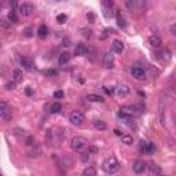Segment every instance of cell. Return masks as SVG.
<instances>
[{
	"instance_id": "1",
	"label": "cell",
	"mask_w": 176,
	"mask_h": 176,
	"mask_svg": "<svg viewBox=\"0 0 176 176\" xmlns=\"http://www.w3.org/2000/svg\"><path fill=\"white\" fill-rule=\"evenodd\" d=\"M70 144H72L73 151H76V153H84L88 147L87 139L83 138V136H75L72 139V143Z\"/></svg>"
},
{
	"instance_id": "2",
	"label": "cell",
	"mask_w": 176,
	"mask_h": 176,
	"mask_svg": "<svg viewBox=\"0 0 176 176\" xmlns=\"http://www.w3.org/2000/svg\"><path fill=\"white\" fill-rule=\"evenodd\" d=\"M118 168H120V164H118V161H117L116 157L112 156V157H109V158L105 160V162H103L105 172H107V174H116V172L118 171Z\"/></svg>"
},
{
	"instance_id": "3",
	"label": "cell",
	"mask_w": 176,
	"mask_h": 176,
	"mask_svg": "<svg viewBox=\"0 0 176 176\" xmlns=\"http://www.w3.org/2000/svg\"><path fill=\"white\" fill-rule=\"evenodd\" d=\"M61 142H62V138H61V134L57 131H50L47 132V144L50 147H58L61 144Z\"/></svg>"
},
{
	"instance_id": "4",
	"label": "cell",
	"mask_w": 176,
	"mask_h": 176,
	"mask_svg": "<svg viewBox=\"0 0 176 176\" xmlns=\"http://www.w3.org/2000/svg\"><path fill=\"white\" fill-rule=\"evenodd\" d=\"M70 122H72L73 125H83L85 121V117L84 114L81 112H79V110H75V112L70 113V117H69Z\"/></svg>"
},
{
	"instance_id": "5",
	"label": "cell",
	"mask_w": 176,
	"mask_h": 176,
	"mask_svg": "<svg viewBox=\"0 0 176 176\" xmlns=\"http://www.w3.org/2000/svg\"><path fill=\"white\" fill-rule=\"evenodd\" d=\"M0 117H2L4 121H8L13 117V113H11V109L8 107V105L6 102H0Z\"/></svg>"
},
{
	"instance_id": "6",
	"label": "cell",
	"mask_w": 176,
	"mask_h": 176,
	"mask_svg": "<svg viewBox=\"0 0 176 176\" xmlns=\"http://www.w3.org/2000/svg\"><path fill=\"white\" fill-rule=\"evenodd\" d=\"M33 11H35V7H33V4L29 2L22 3V4L19 6V13L22 17H29V15L33 14Z\"/></svg>"
},
{
	"instance_id": "7",
	"label": "cell",
	"mask_w": 176,
	"mask_h": 176,
	"mask_svg": "<svg viewBox=\"0 0 176 176\" xmlns=\"http://www.w3.org/2000/svg\"><path fill=\"white\" fill-rule=\"evenodd\" d=\"M139 149L143 154H151L156 151V144L151 143V142H144L142 140L140 144H139Z\"/></svg>"
},
{
	"instance_id": "8",
	"label": "cell",
	"mask_w": 176,
	"mask_h": 176,
	"mask_svg": "<svg viewBox=\"0 0 176 176\" xmlns=\"http://www.w3.org/2000/svg\"><path fill=\"white\" fill-rule=\"evenodd\" d=\"M26 154L30 158H37V157L41 156V149L35 143V144H32V146L26 147Z\"/></svg>"
},
{
	"instance_id": "9",
	"label": "cell",
	"mask_w": 176,
	"mask_h": 176,
	"mask_svg": "<svg viewBox=\"0 0 176 176\" xmlns=\"http://www.w3.org/2000/svg\"><path fill=\"white\" fill-rule=\"evenodd\" d=\"M131 73H132V77H135L136 80H144L146 79V72H144L143 67L140 66H134L131 69Z\"/></svg>"
},
{
	"instance_id": "10",
	"label": "cell",
	"mask_w": 176,
	"mask_h": 176,
	"mask_svg": "<svg viewBox=\"0 0 176 176\" xmlns=\"http://www.w3.org/2000/svg\"><path fill=\"white\" fill-rule=\"evenodd\" d=\"M103 66L106 69H113L114 66V55L112 52H106L103 55Z\"/></svg>"
},
{
	"instance_id": "11",
	"label": "cell",
	"mask_w": 176,
	"mask_h": 176,
	"mask_svg": "<svg viewBox=\"0 0 176 176\" xmlns=\"http://www.w3.org/2000/svg\"><path fill=\"white\" fill-rule=\"evenodd\" d=\"M156 59H158L160 62H162V63L168 62V61L171 59V52L168 50H161V51L156 52Z\"/></svg>"
},
{
	"instance_id": "12",
	"label": "cell",
	"mask_w": 176,
	"mask_h": 176,
	"mask_svg": "<svg viewBox=\"0 0 176 176\" xmlns=\"http://www.w3.org/2000/svg\"><path fill=\"white\" fill-rule=\"evenodd\" d=\"M132 169H134L135 174H142V172L146 169V164L142 161V160H136V161L134 162V165H132Z\"/></svg>"
},
{
	"instance_id": "13",
	"label": "cell",
	"mask_w": 176,
	"mask_h": 176,
	"mask_svg": "<svg viewBox=\"0 0 176 176\" xmlns=\"http://www.w3.org/2000/svg\"><path fill=\"white\" fill-rule=\"evenodd\" d=\"M149 44L151 45V47H154V48H158V47H161L162 40H161L160 36L153 35V36H150V37H149Z\"/></svg>"
},
{
	"instance_id": "14",
	"label": "cell",
	"mask_w": 176,
	"mask_h": 176,
	"mask_svg": "<svg viewBox=\"0 0 176 176\" xmlns=\"http://www.w3.org/2000/svg\"><path fill=\"white\" fill-rule=\"evenodd\" d=\"M129 92H131V88H129L127 84H121L118 88H117V95H118V97H121V98H124V97H127V95H129Z\"/></svg>"
},
{
	"instance_id": "15",
	"label": "cell",
	"mask_w": 176,
	"mask_h": 176,
	"mask_svg": "<svg viewBox=\"0 0 176 176\" xmlns=\"http://www.w3.org/2000/svg\"><path fill=\"white\" fill-rule=\"evenodd\" d=\"M112 50L116 52V54H121L124 51V44H122L120 40H114L112 43Z\"/></svg>"
},
{
	"instance_id": "16",
	"label": "cell",
	"mask_w": 176,
	"mask_h": 176,
	"mask_svg": "<svg viewBox=\"0 0 176 176\" xmlns=\"http://www.w3.org/2000/svg\"><path fill=\"white\" fill-rule=\"evenodd\" d=\"M37 35L40 39H47L48 37V28L45 25H40L37 29Z\"/></svg>"
},
{
	"instance_id": "17",
	"label": "cell",
	"mask_w": 176,
	"mask_h": 176,
	"mask_svg": "<svg viewBox=\"0 0 176 176\" xmlns=\"http://www.w3.org/2000/svg\"><path fill=\"white\" fill-rule=\"evenodd\" d=\"M70 58H72V55L69 54V52H62V54L59 55V65H62V66H65L66 63H69Z\"/></svg>"
},
{
	"instance_id": "18",
	"label": "cell",
	"mask_w": 176,
	"mask_h": 176,
	"mask_svg": "<svg viewBox=\"0 0 176 176\" xmlns=\"http://www.w3.org/2000/svg\"><path fill=\"white\" fill-rule=\"evenodd\" d=\"M116 18H117V25L118 26H121V28H124L127 24H125V18H124V15L121 14V11L120 10H117L116 11Z\"/></svg>"
},
{
	"instance_id": "19",
	"label": "cell",
	"mask_w": 176,
	"mask_h": 176,
	"mask_svg": "<svg viewBox=\"0 0 176 176\" xmlns=\"http://www.w3.org/2000/svg\"><path fill=\"white\" fill-rule=\"evenodd\" d=\"M19 63L22 65V67L24 69H26V70H32V67H33L32 62H30L29 59H26V58H24V57L19 58Z\"/></svg>"
},
{
	"instance_id": "20",
	"label": "cell",
	"mask_w": 176,
	"mask_h": 176,
	"mask_svg": "<svg viewBox=\"0 0 176 176\" xmlns=\"http://www.w3.org/2000/svg\"><path fill=\"white\" fill-rule=\"evenodd\" d=\"M75 52L79 57H83V55L87 54V47H85L84 44H77V47L75 48Z\"/></svg>"
},
{
	"instance_id": "21",
	"label": "cell",
	"mask_w": 176,
	"mask_h": 176,
	"mask_svg": "<svg viewBox=\"0 0 176 176\" xmlns=\"http://www.w3.org/2000/svg\"><path fill=\"white\" fill-rule=\"evenodd\" d=\"M118 118L122 120V122H125V124H131V121H132V116H131V114H125L122 112L118 113Z\"/></svg>"
},
{
	"instance_id": "22",
	"label": "cell",
	"mask_w": 176,
	"mask_h": 176,
	"mask_svg": "<svg viewBox=\"0 0 176 176\" xmlns=\"http://www.w3.org/2000/svg\"><path fill=\"white\" fill-rule=\"evenodd\" d=\"M13 80L15 83H19L22 81V72H21L19 69H15L13 72Z\"/></svg>"
},
{
	"instance_id": "23",
	"label": "cell",
	"mask_w": 176,
	"mask_h": 176,
	"mask_svg": "<svg viewBox=\"0 0 176 176\" xmlns=\"http://www.w3.org/2000/svg\"><path fill=\"white\" fill-rule=\"evenodd\" d=\"M83 176H97V169H95L94 166H88V168L84 169Z\"/></svg>"
},
{
	"instance_id": "24",
	"label": "cell",
	"mask_w": 176,
	"mask_h": 176,
	"mask_svg": "<svg viewBox=\"0 0 176 176\" xmlns=\"http://www.w3.org/2000/svg\"><path fill=\"white\" fill-rule=\"evenodd\" d=\"M121 142L127 146H131L132 143H134V138L131 136V135H122L121 136Z\"/></svg>"
},
{
	"instance_id": "25",
	"label": "cell",
	"mask_w": 176,
	"mask_h": 176,
	"mask_svg": "<svg viewBox=\"0 0 176 176\" xmlns=\"http://www.w3.org/2000/svg\"><path fill=\"white\" fill-rule=\"evenodd\" d=\"M87 99L89 102H103V98L99 97V95H97V94H88Z\"/></svg>"
},
{
	"instance_id": "26",
	"label": "cell",
	"mask_w": 176,
	"mask_h": 176,
	"mask_svg": "<svg viewBox=\"0 0 176 176\" xmlns=\"http://www.w3.org/2000/svg\"><path fill=\"white\" fill-rule=\"evenodd\" d=\"M94 127H95V129L103 131V129H106V122L102 121V120H97V121H94Z\"/></svg>"
},
{
	"instance_id": "27",
	"label": "cell",
	"mask_w": 176,
	"mask_h": 176,
	"mask_svg": "<svg viewBox=\"0 0 176 176\" xmlns=\"http://www.w3.org/2000/svg\"><path fill=\"white\" fill-rule=\"evenodd\" d=\"M149 168H150V171L153 172L154 175H160V172H161V168H160L158 165H157L156 162H150V165H149Z\"/></svg>"
},
{
	"instance_id": "28",
	"label": "cell",
	"mask_w": 176,
	"mask_h": 176,
	"mask_svg": "<svg viewBox=\"0 0 176 176\" xmlns=\"http://www.w3.org/2000/svg\"><path fill=\"white\" fill-rule=\"evenodd\" d=\"M8 21H10L11 24H18V17H17V14H15L14 10L8 13Z\"/></svg>"
},
{
	"instance_id": "29",
	"label": "cell",
	"mask_w": 176,
	"mask_h": 176,
	"mask_svg": "<svg viewBox=\"0 0 176 176\" xmlns=\"http://www.w3.org/2000/svg\"><path fill=\"white\" fill-rule=\"evenodd\" d=\"M61 110H62V106H61V103L55 102V103L51 105V113H59Z\"/></svg>"
},
{
	"instance_id": "30",
	"label": "cell",
	"mask_w": 176,
	"mask_h": 176,
	"mask_svg": "<svg viewBox=\"0 0 176 176\" xmlns=\"http://www.w3.org/2000/svg\"><path fill=\"white\" fill-rule=\"evenodd\" d=\"M43 75L45 77H55V76H58V72L55 69H48V70H44Z\"/></svg>"
},
{
	"instance_id": "31",
	"label": "cell",
	"mask_w": 176,
	"mask_h": 176,
	"mask_svg": "<svg viewBox=\"0 0 176 176\" xmlns=\"http://www.w3.org/2000/svg\"><path fill=\"white\" fill-rule=\"evenodd\" d=\"M0 26H2L3 29L7 30V29H10V28H11V22H10V21H7V19H2V21H0Z\"/></svg>"
},
{
	"instance_id": "32",
	"label": "cell",
	"mask_w": 176,
	"mask_h": 176,
	"mask_svg": "<svg viewBox=\"0 0 176 176\" xmlns=\"http://www.w3.org/2000/svg\"><path fill=\"white\" fill-rule=\"evenodd\" d=\"M15 84H17V83H15L14 80H11V81L6 83V88H7V89H14L15 88Z\"/></svg>"
},
{
	"instance_id": "33",
	"label": "cell",
	"mask_w": 176,
	"mask_h": 176,
	"mask_svg": "<svg viewBox=\"0 0 176 176\" xmlns=\"http://www.w3.org/2000/svg\"><path fill=\"white\" fill-rule=\"evenodd\" d=\"M87 21L89 24H94V21H95V15L94 13H87Z\"/></svg>"
},
{
	"instance_id": "34",
	"label": "cell",
	"mask_w": 176,
	"mask_h": 176,
	"mask_svg": "<svg viewBox=\"0 0 176 176\" xmlns=\"http://www.w3.org/2000/svg\"><path fill=\"white\" fill-rule=\"evenodd\" d=\"M66 15H65V14H59V15H58V17H57V21H58V22H59V24H63L65 22V21H66Z\"/></svg>"
},
{
	"instance_id": "35",
	"label": "cell",
	"mask_w": 176,
	"mask_h": 176,
	"mask_svg": "<svg viewBox=\"0 0 176 176\" xmlns=\"http://www.w3.org/2000/svg\"><path fill=\"white\" fill-rule=\"evenodd\" d=\"M54 98L55 99H61V98H63V91H61V89L59 91H55L54 92Z\"/></svg>"
},
{
	"instance_id": "36",
	"label": "cell",
	"mask_w": 176,
	"mask_h": 176,
	"mask_svg": "<svg viewBox=\"0 0 176 176\" xmlns=\"http://www.w3.org/2000/svg\"><path fill=\"white\" fill-rule=\"evenodd\" d=\"M14 134L15 135H17V136L18 138H21V136H25V131H24V129H15V131H14Z\"/></svg>"
},
{
	"instance_id": "37",
	"label": "cell",
	"mask_w": 176,
	"mask_h": 176,
	"mask_svg": "<svg viewBox=\"0 0 176 176\" xmlns=\"http://www.w3.org/2000/svg\"><path fill=\"white\" fill-rule=\"evenodd\" d=\"M88 154H89V153H85V151L81 154V160H83V162H87V161H88V158H89Z\"/></svg>"
},
{
	"instance_id": "38",
	"label": "cell",
	"mask_w": 176,
	"mask_h": 176,
	"mask_svg": "<svg viewBox=\"0 0 176 176\" xmlns=\"http://www.w3.org/2000/svg\"><path fill=\"white\" fill-rule=\"evenodd\" d=\"M32 32H33L32 28H26V29H25V36H26V37H30V36L33 35Z\"/></svg>"
},
{
	"instance_id": "39",
	"label": "cell",
	"mask_w": 176,
	"mask_h": 176,
	"mask_svg": "<svg viewBox=\"0 0 176 176\" xmlns=\"http://www.w3.org/2000/svg\"><path fill=\"white\" fill-rule=\"evenodd\" d=\"M105 91H106V94L110 95V97H112V95L114 94V89H113V88H107V87H106V88H105Z\"/></svg>"
},
{
	"instance_id": "40",
	"label": "cell",
	"mask_w": 176,
	"mask_h": 176,
	"mask_svg": "<svg viewBox=\"0 0 176 176\" xmlns=\"http://www.w3.org/2000/svg\"><path fill=\"white\" fill-rule=\"evenodd\" d=\"M171 32L176 36V22H175V24H172V25H171Z\"/></svg>"
},
{
	"instance_id": "41",
	"label": "cell",
	"mask_w": 176,
	"mask_h": 176,
	"mask_svg": "<svg viewBox=\"0 0 176 176\" xmlns=\"http://www.w3.org/2000/svg\"><path fill=\"white\" fill-rule=\"evenodd\" d=\"M114 134H116L117 136H122V134H121V131H120V129H114Z\"/></svg>"
},
{
	"instance_id": "42",
	"label": "cell",
	"mask_w": 176,
	"mask_h": 176,
	"mask_svg": "<svg viewBox=\"0 0 176 176\" xmlns=\"http://www.w3.org/2000/svg\"><path fill=\"white\" fill-rule=\"evenodd\" d=\"M25 92H26V95H32V89H30L29 87H28V88L25 89Z\"/></svg>"
},
{
	"instance_id": "43",
	"label": "cell",
	"mask_w": 176,
	"mask_h": 176,
	"mask_svg": "<svg viewBox=\"0 0 176 176\" xmlns=\"http://www.w3.org/2000/svg\"><path fill=\"white\" fill-rule=\"evenodd\" d=\"M10 6L13 8H15V7H17V2H15V0H14V2H10Z\"/></svg>"
},
{
	"instance_id": "44",
	"label": "cell",
	"mask_w": 176,
	"mask_h": 176,
	"mask_svg": "<svg viewBox=\"0 0 176 176\" xmlns=\"http://www.w3.org/2000/svg\"><path fill=\"white\" fill-rule=\"evenodd\" d=\"M91 33H92L91 30H88V32H85V33H84V36H85V37H91Z\"/></svg>"
},
{
	"instance_id": "45",
	"label": "cell",
	"mask_w": 176,
	"mask_h": 176,
	"mask_svg": "<svg viewBox=\"0 0 176 176\" xmlns=\"http://www.w3.org/2000/svg\"><path fill=\"white\" fill-rule=\"evenodd\" d=\"M156 176H162V175H156Z\"/></svg>"
}]
</instances>
